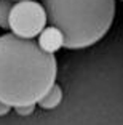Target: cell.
I'll use <instances>...</instances> for the list:
<instances>
[{"instance_id":"6da1fadb","label":"cell","mask_w":123,"mask_h":125,"mask_svg":"<svg viewBox=\"0 0 123 125\" xmlns=\"http://www.w3.org/2000/svg\"><path fill=\"white\" fill-rule=\"evenodd\" d=\"M58 61L35 40L0 35V103L8 107L35 106L56 83Z\"/></svg>"},{"instance_id":"7a4b0ae2","label":"cell","mask_w":123,"mask_h":125,"mask_svg":"<svg viewBox=\"0 0 123 125\" xmlns=\"http://www.w3.org/2000/svg\"><path fill=\"white\" fill-rule=\"evenodd\" d=\"M42 7L47 22L62 34L69 50L98 43L115 18V0H42Z\"/></svg>"},{"instance_id":"3957f363","label":"cell","mask_w":123,"mask_h":125,"mask_svg":"<svg viewBox=\"0 0 123 125\" xmlns=\"http://www.w3.org/2000/svg\"><path fill=\"white\" fill-rule=\"evenodd\" d=\"M8 27L11 34L21 39L38 37L40 32L47 27V13L42 3L35 0H22L13 5L10 11Z\"/></svg>"},{"instance_id":"277c9868","label":"cell","mask_w":123,"mask_h":125,"mask_svg":"<svg viewBox=\"0 0 123 125\" xmlns=\"http://www.w3.org/2000/svg\"><path fill=\"white\" fill-rule=\"evenodd\" d=\"M37 43H38V47L42 48L45 53L54 55V52H58L59 48L64 47V39H62V34L59 32L56 27L48 26L40 32Z\"/></svg>"},{"instance_id":"5b68a950","label":"cell","mask_w":123,"mask_h":125,"mask_svg":"<svg viewBox=\"0 0 123 125\" xmlns=\"http://www.w3.org/2000/svg\"><path fill=\"white\" fill-rule=\"evenodd\" d=\"M62 96H64V95H62L61 87L54 83V85H53V88H51L50 92H48L47 95L43 96V98L40 99L37 104H38L40 107H43V109H54V107H58L59 104H61Z\"/></svg>"},{"instance_id":"8992f818","label":"cell","mask_w":123,"mask_h":125,"mask_svg":"<svg viewBox=\"0 0 123 125\" xmlns=\"http://www.w3.org/2000/svg\"><path fill=\"white\" fill-rule=\"evenodd\" d=\"M13 5H15L13 0H0V27L2 29H10L8 19H10V11Z\"/></svg>"},{"instance_id":"52a82bcc","label":"cell","mask_w":123,"mask_h":125,"mask_svg":"<svg viewBox=\"0 0 123 125\" xmlns=\"http://www.w3.org/2000/svg\"><path fill=\"white\" fill-rule=\"evenodd\" d=\"M34 109H35V106H22V107H16L15 111L19 115H30L34 112Z\"/></svg>"},{"instance_id":"ba28073f","label":"cell","mask_w":123,"mask_h":125,"mask_svg":"<svg viewBox=\"0 0 123 125\" xmlns=\"http://www.w3.org/2000/svg\"><path fill=\"white\" fill-rule=\"evenodd\" d=\"M10 111H11V107H8L7 104H3V103H0V117H2V115H7Z\"/></svg>"},{"instance_id":"9c48e42d","label":"cell","mask_w":123,"mask_h":125,"mask_svg":"<svg viewBox=\"0 0 123 125\" xmlns=\"http://www.w3.org/2000/svg\"><path fill=\"white\" fill-rule=\"evenodd\" d=\"M18 2H22V0H18Z\"/></svg>"},{"instance_id":"30bf717a","label":"cell","mask_w":123,"mask_h":125,"mask_svg":"<svg viewBox=\"0 0 123 125\" xmlns=\"http://www.w3.org/2000/svg\"><path fill=\"white\" fill-rule=\"evenodd\" d=\"M122 2H123V0H122Z\"/></svg>"}]
</instances>
